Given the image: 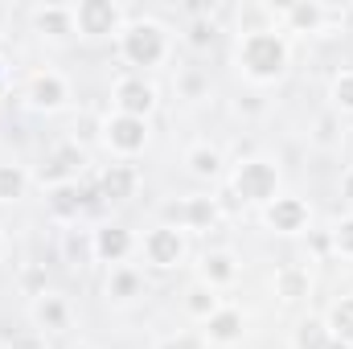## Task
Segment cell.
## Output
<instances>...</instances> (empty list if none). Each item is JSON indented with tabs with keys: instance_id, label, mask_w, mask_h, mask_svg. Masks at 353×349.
<instances>
[{
	"instance_id": "8d00e7d4",
	"label": "cell",
	"mask_w": 353,
	"mask_h": 349,
	"mask_svg": "<svg viewBox=\"0 0 353 349\" xmlns=\"http://www.w3.org/2000/svg\"><path fill=\"white\" fill-rule=\"evenodd\" d=\"M0 255H4V239H0Z\"/></svg>"
},
{
	"instance_id": "2e32d148",
	"label": "cell",
	"mask_w": 353,
	"mask_h": 349,
	"mask_svg": "<svg viewBox=\"0 0 353 349\" xmlns=\"http://www.w3.org/2000/svg\"><path fill=\"white\" fill-rule=\"evenodd\" d=\"M243 329H247V317H243V308H234V304H222L210 321H205V341L210 346H234V341H243Z\"/></svg>"
},
{
	"instance_id": "3957f363",
	"label": "cell",
	"mask_w": 353,
	"mask_h": 349,
	"mask_svg": "<svg viewBox=\"0 0 353 349\" xmlns=\"http://www.w3.org/2000/svg\"><path fill=\"white\" fill-rule=\"evenodd\" d=\"M230 189L239 201L247 206H271L279 197V169L263 161V157H251V161H239L234 173H230Z\"/></svg>"
},
{
	"instance_id": "f1b7e54d",
	"label": "cell",
	"mask_w": 353,
	"mask_h": 349,
	"mask_svg": "<svg viewBox=\"0 0 353 349\" xmlns=\"http://www.w3.org/2000/svg\"><path fill=\"white\" fill-rule=\"evenodd\" d=\"M214 37H218V25H214L210 17H197V21H189V29H185V41H189V50H210V46H214Z\"/></svg>"
},
{
	"instance_id": "9c48e42d",
	"label": "cell",
	"mask_w": 353,
	"mask_h": 349,
	"mask_svg": "<svg viewBox=\"0 0 353 349\" xmlns=\"http://www.w3.org/2000/svg\"><path fill=\"white\" fill-rule=\"evenodd\" d=\"M33 111H62L70 103V83L58 70H33L29 74V90H25Z\"/></svg>"
},
{
	"instance_id": "484cf974",
	"label": "cell",
	"mask_w": 353,
	"mask_h": 349,
	"mask_svg": "<svg viewBox=\"0 0 353 349\" xmlns=\"http://www.w3.org/2000/svg\"><path fill=\"white\" fill-rule=\"evenodd\" d=\"M107 296L111 300H132V296H140V271L136 267H111V275H107Z\"/></svg>"
},
{
	"instance_id": "603a6c76",
	"label": "cell",
	"mask_w": 353,
	"mask_h": 349,
	"mask_svg": "<svg viewBox=\"0 0 353 349\" xmlns=\"http://www.w3.org/2000/svg\"><path fill=\"white\" fill-rule=\"evenodd\" d=\"M185 165H189V173L197 181H214V177H222V152L210 148V144H193L185 152Z\"/></svg>"
},
{
	"instance_id": "52a82bcc",
	"label": "cell",
	"mask_w": 353,
	"mask_h": 349,
	"mask_svg": "<svg viewBox=\"0 0 353 349\" xmlns=\"http://www.w3.org/2000/svg\"><path fill=\"white\" fill-rule=\"evenodd\" d=\"M99 201H103V197H99V189H94V185H83V181H66V185L46 189V206H50V214H54V218H62V222L83 218V214L94 210Z\"/></svg>"
},
{
	"instance_id": "7402d4cb",
	"label": "cell",
	"mask_w": 353,
	"mask_h": 349,
	"mask_svg": "<svg viewBox=\"0 0 353 349\" xmlns=\"http://www.w3.org/2000/svg\"><path fill=\"white\" fill-rule=\"evenodd\" d=\"M218 308H222V300H218V292H214L210 283H201V279H197V283L185 292V312H189L193 321H201V325H205Z\"/></svg>"
},
{
	"instance_id": "4dcf8cb0",
	"label": "cell",
	"mask_w": 353,
	"mask_h": 349,
	"mask_svg": "<svg viewBox=\"0 0 353 349\" xmlns=\"http://www.w3.org/2000/svg\"><path fill=\"white\" fill-rule=\"evenodd\" d=\"M312 140H316L321 148L337 144V115H321V119H316V132H312Z\"/></svg>"
},
{
	"instance_id": "83f0119b",
	"label": "cell",
	"mask_w": 353,
	"mask_h": 349,
	"mask_svg": "<svg viewBox=\"0 0 353 349\" xmlns=\"http://www.w3.org/2000/svg\"><path fill=\"white\" fill-rule=\"evenodd\" d=\"M329 247L341 255V259H353V214L337 218L333 230H329Z\"/></svg>"
},
{
	"instance_id": "e0dca14e",
	"label": "cell",
	"mask_w": 353,
	"mask_h": 349,
	"mask_svg": "<svg viewBox=\"0 0 353 349\" xmlns=\"http://www.w3.org/2000/svg\"><path fill=\"white\" fill-rule=\"evenodd\" d=\"M29 317H33V329L37 333H58V329L70 325V304L62 296H54V292H37Z\"/></svg>"
},
{
	"instance_id": "9a60e30c",
	"label": "cell",
	"mask_w": 353,
	"mask_h": 349,
	"mask_svg": "<svg viewBox=\"0 0 353 349\" xmlns=\"http://www.w3.org/2000/svg\"><path fill=\"white\" fill-rule=\"evenodd\" d=\"M169 226L176 230H210L214 222H218V201L214 197H185L181 206L169 210Z\"/></svg>"
},
{
	"instance_id": "e575fe53",
	"label": "cell",
	"mask_w": 353,
	"mask_h": 349,
	"mask_svg": "<svg viewBox=\"0 0 353 349\" xmlns=\"http://www.w3.org/2000/svg\"><path fill=\"white\" fill-rule=\"evenodd\" d=\"M4 17H8V8H4V4H0V25H4Z\"/></svg>"
},
{
	"instance_id": "8992f818",
	"label": "cell",
	"mask_w": 353,
	"mask_h": 349,
	"mask_svg": "<svg viewBox=\"0 0 353 349\" xmlns=\"http://www.w3.org/2000/svg\"><path fill=\"white\" fill-rule=\"evenodd\" d=\"M111 107H115L119 115L148 119L152 107H157V87H152L144 74H123V79H115V87H111Z\"/></svg>"
},
{
	"instance_id": "d6a6232c",
	"label": "cell",
	"mask_w": 353,
	"mask_h": 349,
	"mask_svg": "<svg viewBox=\"0 0 353 349\" xmlns=\"http://www.w3.org/2000/svg\"><path fill=\"white\" fill-rule=\"evenodd\" d=\"M341 197H345V206L353 214V169H345V177H341Z\"/></svg>"
},
{
	"instance_id": "f546056e",
	"label": "cell",
	"mask_w": 353,
	"mask_h": 349,
	"mask_svg": "<svg viewBox=\"0 0 353 349\" xmlns=\"http://www.w3.org/2000/svg\"><path fill=\"white\" fill-rule=\"evenodd\" d=\"M4 349H50V341H46V333H37V329H21V333L8 337Z\"/></svg>"
},
{
	"instance_id": "d4e9b609",
	"label": "cell",
	"mask_w": 353,
	"mask_h": 349,
	"mask_svg": "<svg viewBox=\"0 0 353 349\" xmlns=\"http://www.w3.org/2000/svg\"><path fill=\"white\" fill-rule=\"evenodd\" d=\"M325 325H329L333 341H341V346H350V349H353V296H341V300L329 308Z\"/></svg>"
},
{
	"instance_id": "7a4b0ae2",
	"label": "cell",
	"mask_w": 353,
	"mask_h": 349,
	"mask_svg": "<svg viewBox=\"0 0 353 349\" xmlns=\"http://www.w3.org/2000/svg\"><path fill=\"white\" fill-rule=\"evenodd\" d=\"M119 54L128 66H140V70H152L169 58V29L152 17L144 21H128L123 33H119Z\"/></svg>"
},
{
	"instance_id": "ffe728a7",
	"label": "cell",
	"mask_w": 353,
	"mask_h": 349,
	"mask_svg": "<svg viewBox=\"0 0 353 349\" xmlns=\"http://www.w3.org/2000/svg\"><path fill=\"white\" fill-rule=\"evenodd\" d=\"M312 292V279H308V271L304 267H296V263H288V267H279L275 271V296L279 300H304Z\"/></svg>"
},
{
	"instance_id": "1f68e13d",
	"label": "cell",
	"mask_w": 353,
	"mask_h": 349,
	"mask_svg": "<svg viewBox=\"0 0 353 349\" xmlns=\"http://www.w3.org/2000/svg\"><path fill=\"white\" fill-rule=\"evenodd\" d=\"M205 87H210V83H205L201 70H185V74H181V90H185V99H197Z\"/></svg>"
},
{
	"instance_id": "5b68a950",
	"label": "cell",
	"mask_w": 353,
	"mask_h": 349,
	"mask_svg": "<svg viewBox=\"0 0 353 349\" xmlns=\"http://www.w3.org/2000/svg\"><path fill=\"white\" fill-rule=\"evenodd\" d=\"M123 8L115 0H79L74 4V29L83 37H111L123 33Z\"/></svg>"
},
{
	"instance_id": "277c9868",
	"label": "cell",
	"mask_w": 353,
	"mask_h": 349,
	"mask_svg": "<svg viewBox=\"0 0 353 349\" xmlns=\"http://www.w3.org/2000/svg\"><path fill=\"white\" fill-rule=\"evenodd\" d=\"M103 144L115 152V157H123V161H132V157H140L144 148H148V119H136V115H107L103 119Z\"/></svg>"
},
{
	"instance_id": "ac0fdd59",
	"label": "cell",
	"mask_w": 353,
	"mask_h": 349,
	"mask_svg": "<svg viewBox=\"0 0 353 349\" xmlns=\"http://www.w3.org/2000/svg\"><path fill=\"white\" fill-rule=\"evenodd\" d=\"M234 279H239V259L230 251H205L201 255V283H210L214 292H222Z\"/></svg>"
},
{
	"instance_id": "44dd1931",
	"label": "cell",
	"mask_w": 353,
	"mask_h": 349,
	"mask_svg": "<svg viewBox=\"0 0 353 349\" xmlns=\"http://www.w3.org/2000/svg\"><path fill=\"white\" fill-rule=\"evenodd\" d=\"M329 346H333V333H329L325 317H304L292 329V349H329Z\"/></svg>"
},
{
	"instance_id": "5bb4252c",
	"label": "cell",
	"mask_w": 353,
	"mask_h": 349,
	"mask_svg": "<svg viewBox=\"0 0 353 349\" xmlns=\"http://www.w3.org/2000/svg\"><path fill=\"white\" fill-rule=\"evenodd\" d=\"M136 185H140V173L128 165V161H119V165H107L99 181H94V189H99V197L103 201H111V206H119V201H132L136 197Z\"/></svg>"
},
{
	"instance_id": "30bf717a",
	"label": "cell",
	"mask_w": 353,
	"mask_h": 349,
	"mask_svg": "<svg viewBox=\"0 0 353 349\" xmlns=\"http://www.w3.org/2000/svg\"><path fill=\"white\" fill-rule=\"evenodd\" d=\"M132 251H136V239H132V230L119 226V222H107V226H99V230L90 235V255H94L99 263L123 267Z\"/></svg>"
},
{
	"instance_id": "836d02e7",
	"label": "cell",
	"mask_w": 353,
	"mask_h": 349,
	"mask_svg": "<svg viewBox=\"0 0 353 349\" xmlns=\"http://www.w3.org/2000/svg\"><path fill=\"white\" fill-rule=\"evenodd\" d=\"M161 349H193V341H181V346H176V341H169V346H161Z\"/></svg>"
},
{
	"instance_id": "d590c367",
	"label": "cell",
	"mask_w": 353,
	"mask_h": 349,
	"mask_svg": "<svg viewBox=\"0 0 353 349\" xmlns=\"http://www.w3.org/2000/svg\"><path fill=\"white\" fill-rule=\"evenodd\" d=\"M0 74H4V58H0Z\"/></svg>"
},
{
	"instance_id": "d6986e66",
	"label": "cell",
	"mask_w": 353,
	"mask_h": 349,
	"mask_svg": "<svg viewBox=\"0 0 353 349\" xmlns=\"http://www.w3.org/2000/svg\"><path fill=\"white\" fill-rule=\"evenodd\" d=\"M33 25H37V33H50V37L79 33L74 29V4H41V8H33Z\"/></svg>"
},
{
	"instance_id": "74e56055",
	"label": "cell",
	"mask_w": 353,
	"mask_h": 349,
	"mask_svg": "<svg viewBox=\"0 0 353 349\" xmlns=\"http://www.w3.org/2000/svg\"><path fill=\"white\" fill-rule=\"evenodd\" d=\"M74 349H90V346H74Z\"/></svg>"
},
{
	"instance_id": "ba28073f",
	"label": "cell",
	"mask_w": 353,
	"mask_h": 349,
	"mask_svg": "<svg viewBox=\"0 0 353 349\" xmlns=\"http://www.w3.org/2000/svg\"><path fill=\"white\" fill-rule=\"evenodd\" d=\"M185 251H189L185 230H176L169 222H161V226H152V230L144 235V259L152 263V267H161V271L181 267V263H185Z\"/></svg>"
},
{
	"instance_id": "cb8c5ba5",
	"label": "cell",
	"mask_w": 353,
	"mask_h": 349,
	"mask_svg": "<svg viewBox=\"0 0 353 349\" xmlns=\"http://www.w3.org/2000/svg\"><path fill=\"white\" fill-rule=\"evenodd\" d=\"M25 189H29V169L25 165H12V161H0V206L21 201Z\"/></svg>"
},
{
	"instance_id": "8fae6325",
	"label": "cell",
	"mask_w": 353,
	"mask_h": 349,
	"mask_svg": "<svg viewBox=\"0 0 353 349\" xmlns=\"http://www.w3.org/2000/svg\"><path fill=\"white\" fill-rule=\"evenodd\" d=\"M329 17H337V8L316 4V0H296V4L275 8V21H283L288 33H321Z\"/></svg>"
},
{
	"instance_id": "4fadbf2b",
	"label": "cell",
	"mask_w": 353,
	"mask_h": 349,
	"mask_svg": "<svg viewBox=\"0 0 353 349\" xmlns=\"http://www.w3.org/2000/svg\"><path fill=\"white\" fill-rule=\"evenodd\" d=\"M263 218H267V226L279 230V235H300L308 226V201L279 193L271 206H263Z\"/></svg>"
},
{
	"instance_id": "4316f807",
	"label": "cell",
	"mask_w": 353,
	"mask_h": 349,
	"mask_svg": "<svg viewBox=\"0 0 353 349\" xmlns=\"http://www.w3.org/2000/svg\"><path fill=\"white\" fill-rule=\"evenodd\" d=\"M329 99H333V111L353 115V66H345V70L333 74V83H329Z\"/></svg>"
},
{
	"instance_id": "7c38bea8",
	"label": "cell",
	"mask_w": 353,
	"mask_h": 349,
	"mask_svg": "<svg viewBox=\"0 0 353 349\" xmlns=\"http://www.w3.org/2000/svg\"><path fill=\"white\" fill-rule=\"evenodd\" d=\"M83 165H87V157H83V148L79 144H58V148H50V157H46V165H41V185L46 189H54V185H66V181H79L83 173Z\"/></svg>"
},
{
	"instance_id": "6da1fadb",
	"label": "cell",
	"mask_w": 353,
	"mask_h": 349,
	"mask_svg": "<svg viewBox=\"0 0 353 349\" xmlns=\"http://www.w3.org/2000/svg\"><path fill=\"white\" fill-rule=\"evenodd\" d=\"M239 70L251 83H275L283 79L288 62H292V46L279 33V25H263V29H243L239 33V50H234Z\"/></svg>"
}]
</instances>
